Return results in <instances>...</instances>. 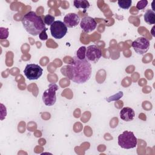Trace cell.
Here are the masks:
<instances>
[{"instance_id": "6da1fadb", "label": "cell", "mask_w": 155, "mask_h": 155, "mask_svg": "<svg viewBox=\"0 0 155 155\" xmlns=\"http://www.w3.org/2000/svg\"><path fill=\"white\" fill-rule=\"evenodd\" d=\"M91 65L90 62L84 59L81 60L76 56L66 67V76L76 84H84L88 81L91 75Z\"/></svg>"}, {"instance_id": "7a4b0ae2", "label": "cell", "mask_w": 155, "mask_h": 155, "mask_svg": "<svg viewBox=\"0 0 155 155\" xmlns=\"http://www.w3.org/2000/svg\"><path fill=\"white\" fill-rule=\"evenodd\" d=\"M22 24L26 31L33 36L39 35L46 28L43 19L33 11L24 15L22 19Z\"/></svg>"}, {"instance_id": "3957f363", "label": "cell", "mask_w": 155, "mask_h": 155, "mask_svg": "<svg viewBox=\"0 0 155 155\" xmlns=\"http://www.w3.org/2000/svg\"><path fill=\"white\" fill-rule=\"evenodd\" d=\"M118 144L124 149H131L136 147L137 139L133 132L126 130L119 135Z\"/></svg>"}, {"instance_id": "277c9868", "label": "cell", "mask_w": 155, "mask_h": 155, "mask_svg": "<svg viewBox=\"0 0 155 155\" xmlns=\"http://www.w3.org/2000/svg\"><path fill=\"white\" fill-rule=\"evenodd\" d=\"M58 90V86L56 84H50L48 88L44 91L42 94V101L47 106L53 105L56 101V91Z\"/></svg>"}, {"instance_id": "5b68a950", "label": "cell", "mask_w": 155, "mask_h": 155, "mask_svg": "<svg viewBox=\"0 0 155 155\" xmlns=\"http://www.w3.org/2000/svg\"><path fill=\"white\" fill-rule=\"evenodd\" d=\"M43 69L41 67L36 64H29L26 65L24 73L25 77L29 80L38 79L42 74Z\"/></svg>"}, {"instance_id": "8992f818", "label": "cell", "mask_w": 155, "mask_h": 155, "mask_svg": "<svg viewBox=\"0 0 155 155\" xmlns=\"http://www.w3.org/2000/svg\"><path fill=\"white\" fill-rule=\"evenodd\" d=\"M50 32L51 36L57 39H60L67 34L68 28L66 25L61 21H55L50 25Z\"/></svg>"}, {"instance_id": "52a82bcc", "label": "cell", "mask_w": 155, "mask_h": 155, "mask_svg": "<svg viewBox=\"0 0 155 155\" xmlns=\"http://www.w3.org/2000/svg\"><path fill=\"white\" fill-rule=\"evenodd\" d=\"M131 45L136 53L143 54L148 51L150 44L148 39L144 37H139L133 42Z\"/></svg>"}, {"instance_id": "ba28073f", "label": "cell", "mask_w": 155, "mask_h": 155, "mask_svg": "<svg viewBox=\"0 0 155 155\" xmlns=\"http://www.w3.org/2000/svg\"><path fill=\"white\" fill-rule=\"evenodd\" d=\"M102 56L101 48L96 45H91L86 48V59L93 63L97 62Z\"/></svg>"}, {"instance_id": "9c48e42d", "label": "cell", "mask_w": 155, "mask_h": 155, "mask_svg": "<svg viewBox=\"0 0 155 155\" xmlns=\"http://www.w3.org/2000/svg\"><path fill=\"white\" fill-rule=\"evenodd\" d=\"M97 23L95 19L90 16H84L82 18L80 22L81 28L85 33L93 31L96 27Z\"/></svg>"}, {"instance_id": "30bf717a", "label": "cell", "mask_w": 155, "mask_h": 155, "mask_svg": "<svg viewBox=\"0 0 155 155\" xmlns=\"http://www.w3.org/2000/svg\"><path fill=\"white\" fill-rule=\"evenodd\" d=\"M80 17L74 13L67 14L64 18V23L67 28H73L77 26L80 22Z\"/></svg>"}, {"instance_id": "8fae6325", "label": "cell", "mask_w": 155, "mask_h": 155, "mask_svg": "<svg viewBox=\"0 0 155 155\" xmlns=\"http://www.w3.org/2000/svg\"><path fill=\"white\" fill-rule=\"evenodd\" d=\"M119 114L120 119L126 122L133 120L135 117L134 110L130 107H124L121 109Z\"/></svg>"}, {"instance_id": "7c38bea8", "label": "cell", "mask_w": 155, "mask_h": 155, "mask_svg": "<svg viewBox=\"0 0 155 155\" xmlns=\"http://www.w3.org/2000/svg\"><path fill=\"white\" fill-rule=\"evenodd\" d=\"M144 21L149 25L155 23V13L153 10L148 9L144 14Z\"/></svg>"}, {"instance_id": "4fadbf2b", "label": "cell", "mask_w": 155, "mask_h": 155, "mask_svg": "<svg viewBox=\"0 0 155 155\" xmlns=\"http://www.w3.org/2000/svg\"><path fill=\"white\" fill-rule=\"evenodd\" d=\"M74 6L77 8L87 9L90 7V3L87 0H75L73 1Z\"/></svg>"}, {"instance_id": "5bb4252c", "label": "cell", "mask_w": 155, "mask_h": 155, "mask_svg": "<svg viewBox=\"0 0 155 155\" xmlns=\"http://www.w3.org/2000/svg\"><path fill=\"white\" fill-rule=\"evenodd\" d=\"M76 56L81 60L86 59V47L85 46L81 47L76 51Z\"/></svg>"}, {"instance_id": "9a60e30c", "label": "cell", "mask_w": 155, "mask_h": 155, "mask_svg": "<svg viewBox=\"0 0 155 155\" xmlns=\"http://www.w3.org/2000/svg\"><path fill=\"white\" fill-rule=\"evenodd\" d=\"M119 6L123 9H128L131 7L132 4L131 0H119L117 1Z\"/></svg>"}, {"instance_id": "2e32d148", "label": "cell", "mask_w": 155, "mask_h": 155, "mask_svg": "<svg viewBox=\"0 0 155 155\" xmlns=\"http://www.w3.org/2000/svg\"><path fill=\"white\" fill-rule=\"evenodd\" d=\"M54 19H55V18L53 16L48 14V15L44 16L43 21H44V22L45 24H46L47 25H51L55 21Z\"/></svg>"}, {"instance_id": "e0dca14e", "label": "cell", "mask_w": 155, "mask_h": 155, "mask_svg": "<svg viewBox=\"0 0 155 155\" xmlns=\"http://www.w3.org/2000/svg\"><path fill=\"white\" fill-rule=\"evenodd\" d=\"M0 33H1V35H0V39H7L8 36V35H9L8 28L1 27L0 28Z\"/></svg>"}, {"instance_id": "ac0fdd59", "label": "cell", "mask_w": 155, "mask_h": 155, "mask_svg": "<svg viewBox=\"0 0 155 155\" xmlns=\"http://www.w3.org/2000/svg\"><path fill=\"white\" fill-rule=\"evenodd\" d=\"M148 4V1L147 0H140L136 4V8L138 10H142L144 8H145V7Z\"/></svg>"}, {"instance_id": "d6986e66", "label": "cell", "mask_w": 155, "mask_h": 155, "mask_svg": "<svg viewBox=\"0 0 155 155\" xmlns=\"http://www.w3.org/2000/svg\"><path fill=\"white\" fill-rule=\"evenodd\" d=\"M47 30V28H46L45 30H44L42 32L40 33V34L39 35V38L42 41H45L47 40L48 39V36L46 33V31Z\"/></svg>"}, {"instance_id": "ffe728a7", "label": "cell", "mask_w": 155, "mask_h": 155, "mask_svg": "<svg viewBox=\"0 0 155 155\" xmlns=\"http://www.w3.org/2000/svg\"><path fill=\"white\" fill-rule=\"evenodd\" d=\"M154 26H153V27L152 30H151V34H152V36H155L154 32Z\"/></svg>"}]
</instances>
